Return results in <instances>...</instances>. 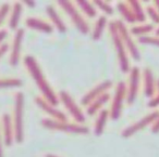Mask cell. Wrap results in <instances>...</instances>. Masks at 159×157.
Returning a JSON list of instances; mask_svg holds the SVG:
<instances>
[{
	"label": "cell",
	"instance_id": "cell-1",
	"mask_svg": "<svg viewBox=\"0 0 159 157\" xmlns=\"http://www.w3.org/2000/svg\"><path fill=\"white\" fill-rule=\"evenodd\" d=\"M24 65L27 68L29 73L31 74L32 78L34 79L36 86L38 87L39 91L43 93L45 100L51 104L52 106H57L59 104V100H58L57 95L53 92V90L51 89L50 85L47 81L46 77L43 74V70H40L39 65H38L37 61L35 57H33L32 55H26L24 57Z\"/></svg>",
	"mask_w": 159,
	"mask_h": 157
},
{
	"label": "cell",
	"instance_id": "cell-2",
	"mask_svg": "<svg viewBox=\"0 0 159 157\" xmlns=\"http://www.w3.org/2000/svg\"><path fill=\"white\" fill-rule=\"evenodd\" d=\"M109 31L111 34V38H112L113 45L117 50L118 59L120 62V67H121L122 73H128L130 70V63H129V57L126 55V49L124 47L123 42H122L121 38H120L119 32H118V27L115 21L109 23Z\"/></svg>",
	"mask_w": 159,
	"mask_h": 157
},
{
	"label": "cell",
	"instance_id": "cell-3",
	"mask_svg": "<svg viewBox=\"0 0 159 157\" xmlns=\"http://www.w3.org/2000/svg\"><path fill=\"white\" fill-rule=\"evenodd\" d=\"M16 107H14V141L22 143L24 139V129H23V112H24V94L18 92L16 94Z\"/></svg>",
	"mask_w": 159,
	"mask_h": 157
},
{
	"label": "cell",
	"instance_id": "cell-4",
	"mask_svg": "<svg viewBox=\"0 0 159 157\" xmlns=\"http://www.w3.org/2000/svg\"><path fill=\"white\" fill-rule=\"evenodd\" d=\"M42 125L47 129L51 130H58L66 133H76V134H87L89 132V128L84 126H80V125L70 124L68 121H60V120L55 119H43Z\"/></svg>",
	"mask_w": 159,
	"mask_h": 157
},
{
	"label": "cell",
	"instance_id": "cell-5",
	"mask_svg": "<svg viewBox=\"0 0 159 157\" xmlns=\"http://www.w3.org/2000/svg\"><path fill=\"white\" fill-rule=\"evenodd\" d=\"M57 2H58V5L66 11V13L70 16L73 24L76 26V28L79 29L81 33L84 34V35L89 34V24H87L86 21L83 19V16L80 14V12L77 11V9L74 7L73 3H71L70 1H66V0H59Z\"/></svg>",
	"mask_w": 159,
	"mask_h": 157
},
{
	"label": "cell",
	"instance_id": "cell-6",
	"mask_svg": "<svg viewBox=\"0 0 159 157\" xmlns=\"http://www.w3.org/2000/svg\"><path fill=\"white\" fill-rule=\"evenodd\" d=\"M116 24H117L120 38H121L125 49L130 52V54L132 55V57L135 61H139V60H141V53H139L137 47L135 46L134 41H133L132 37L130 36V33H129L128 28H126V26L124 25V23L119 20V21H116Z\"/></svg>",
	"mask_w": 159,
	"mask_h": 157
},
{
	"label": "cell",
	"instance_id": "cell-7",
	"mask_svg": "<svg viewBox=\"0 0 159 157\" xmlns=\"http://www.w3.org/2000/svg\"><path fill=\"white\" fill-rule=\"evenodd\" d=\"M126 95V87L125 83L123 81H120L117 85V89H116L115 98L112 101V105H111V109L109 112L110 114V118L113 120L119 119L120 115H121L122 107H123V101Z\"/></svg>",
	"mask_w": 159,
	"mask_h": 157
},
{
	"label": "cell",
	"instance_id": "cell-8",
	"mask_svg": "<svg viewBox=\"0 0 159 157\" xmlns=\"http://www.w3.org/2000/svg\"><path fill=\"white\" fill-rule=\"evenodd\" d=\"M158 117H159V112L158 111H156V112H154V113H150V114H148V115L144 116V117L142 118V119H139V121L134 122V124H132L131 126L126 127V128L122 131L121 137L122 138L132 137L133 134H135L136 132H139V130L144 129L145 127H147L148 125L155 122L157 119H158Z\"/></svg>",
	"mask_w": 159,
	"mask_h": 157
},
{
	"label": "cell",
	"instance_id": "cell-9",
	"mask_svg": "<svg viewBox=\"0 0 159 157\" xmlns=\"http://www.w3.org/2000/svg\"><path fill=\"white\" fill-rule=\"evenodd\" d=\"M59 98L61 100V102L63 103V105L66 106V108L68 109V112L71 114L74 120L80 124L85 122V116L83 114V112L81 111L77 104L74 102V100L72 99V96L68 93L66 91H60L59 92Z\"/></svg>",
	"mask_w": 159,
	"mask_h": 157
},
{
	"label": "cell",
	"instance_id": "cell-10",
	"mask_svg": "<svg viewBox=\"0 0 159 157\" xmlns=\"http://www.w3.org/2000/svg\"><path fill=\"white\" fill-rule=\"evenodd\" d=\"M139 80H141V72L139 67H132L130 74V83H129V88L126 89V100L129 104H132L136 99V95L139 93Z\"/></svg>",
	"mask_w": 159,
	"mask_h": 157
},
{
	"label": "cell",
	"instance_id": "cell-11",
	"mask_svg": "<svg viewBox=\"0 0 159 157\" xmlns=\"http://www.w3.org/2000/svg\"><path fill=\"white\" fill-rule=\"evenodd\" d=\"M112 86V81L111 80H106L100 83L99 85H97L96 87H94L89 92H87L84 96L82 98V105H89L94 100H96L97 98H99L100 95H102L104 93H106V91L109 88Z\"/></svg>",
	"mask_w": 159,
	"mask_h": 157
},
{
	"label": "cell",
	"instance_id": "cell-12",
	"mask_svg": "<svg viewBox=\"0 0 159 157\" xmlns=\"http://www.w3.org/2000/svg\"><path fill=\"white\" fill-rule=\"evenodd\" d=\"M35 103L38 105L39 108H42L43 111L45 112L46 114L50 115L51 117H53L55 120H60V121H68V117L62 113L61 111L57 109L55 106H52L51 104H49L45 99L40 98V96H37L35 99Z\"/></svg>",
	"mask_w": 159,
	"mask_h": 157
},
{
	"label": "cell",
	"instance_id": "cell-13",
	"mask_svg": "<svg viewBox=\"0 0 159 157\" xmlns=\"http://www.w3.org/2000/svg\"><path fill=\"white\" fill-rule=\"evenodd\" d=\"M24 29L19 28L16 33L13 40V46H12V51L11 54H10V64L12 66H16L20 61V53H21V48H22V41L23 37H24Z\"/></svg>",
	"mask_w": 159,
	"mask_h": 157
},
{
	"label": "cell",
	"instance_id": "cell-14",
	"mask_svg": "<svg viewBox=\"0 0 159 157\" xmlns=\"http://www.w3.org/2000/svg\"><path fill=\"white\" fill-rule=\"evenodd\" d=\"M2 126H3V134H5V144L7 146H11L12 142L14 140V128L9 114H3Z\"/></svg>",
	"mask_w": 159,
	"mask_h": 157
},
{
	"label": "cell",
	"instance_id": "cell-15",
	"mask_svg": "<svg viewBox=\"0 0 159 157\" xmlns=\"http://www.w3.org/2000/svg\"><path fill=\"white\" fill-rule=\"evenodd\" d=\"M25 25L31 29H35V31H39L47 34L52 33L53 31L51 25H49L48 23L44 22V21H42L40 19L37 18H29L25 21Z\"/></svg>",
	"mask_w": 159,
	"mask_h": 157
},
{
	"label": "cell",
	"instance_id": "cell-16",
	"mask_svg": "<svg viewBox=\"0 0 159 157\" xmlns=\"http://www.w3.org/2000/svg\"><path fill=\"white\" fill-rule=\"evenodd\" d=\"M144 91L147 98H152L155 93V80L149 68L144 70Z\"/></svg>",
	"mask_w": 159,
	"mask_h": 157
},
{
	"label": "cell",
	"instance_id": "cell-17",
	"mask_svg": "<svg viewBox=\"0 0 159 157\" xmlns=\"http://www.w3.org/2000/svg\"><path fill=\"white\" fill-rule=\"evenodd\" d=\"M46 12H47V14H48L49 18H50L51 22L53 23V25H55L56 28H57L60 33H66V25H64V23L62 22L61 18H60L59 14L57 13V11H56L55 8H53L52 6H47Z\"/></svg>",
	"mask_w": 159,
	"mask_h": 157
},
{
	"label": "cell",
	"instance_id": "cell-18",
	"mask_svg": "<svg viewBox=\"0 0 159 157\" xmlns=\"http://www.w3.org/2000/svg\"><path fill=\"white\" fill-rule=\"evenodd\" d=\"M109 100H110V95H109L108 93H104L102 95H100L99 98L94 100L93 102L89 105V107H87V114H89V116H94L100 108H102V105L108 102Z\"/></svg>",
	"mask_w": 159,
	"mask_h": 157
},
{
	"label": "cell",
	"instance_id": "cell-19",
	"mask_svg": "<svg viewBox=\"0 0 159 157\" xmlns=\"http://www.w3.org/2000/svg\"><path fill=\"white\" fill-rule=\"evenodd\" d=\"M109 116H110V114H109V112L107 111V109H102L99 113V116H98L97 120H96L95 128H94V134H95L96 137H99V135L102 134Z\"/></svg>",
	"mask_w": 159,
	"mask_h": 157
},
{
	"label": "cell",
	"instance_id": "cell-20",
	"mask_svg": "<svg viewBox=\"0 0 159 157\" xmlns=\"http://www.w3.org/2000/svg\"><path fill=\"white\" fill-rule=\"evenodd\" d=\"M22 11H23V7L22 3L20 2H16L13 5V8H12V13L11 16H10L9 20V27L10 29H16L18 28L19 22H20L21 15H22Z\"/></svg>",
	"mask_w": 159,
	"mask_h": 157
},
{
	"label": "cell",
	"instance_id": "cell-21",
	"mask_svg": "<svg viewBox=\"0 0 159 157\" xmlns=\"http://www.w3.org/2000/svg\"><path fill=\"white\" fill-rule=\"evenodd\" d=\"M118 10H119L120 14L123 16V19L126 21L128 23H135L136 22V19L134 16V13H133L132 9L130 8V6L128 3L124 2H119L117 6Z\"/></svg>",
	"mask_w": 159,
	"mask_h": 157
},
{
	"label": "cell",
	"instance_id": "cell-22",
	"mask_svg": "<svg viewBox=\"0 0 159 157\" xmlns=\"http://www.w3.org/2000/svg\"><path fill=\"white\" fill-rule=\"evenodd\" d=\"M128 5L130 6V8L132 9L133 13H134V16L136 19L137 22H145L146 20V16H145V13H144L143 9H142L141 5H139V1L136 0H132V1H128Z\"/></svg>",
	"mask_w": 159,
	"mask_h": 157
},
{
	"label": "cell",
	"instance_id": "cell-23",
	"mask_svg": "<svg viewBox=\"0 0 159 157\" xmlns=\"http://www.w3.org/2000/svg\"><path fill=\"white\" fill-rule=\"evenodd\" d=\"M107 25V19L105 16H99L95 24V28L93 32V39L94 40H99L100 37L102 36V33L105 31V27Z\"/></svg>",
	"mask_w": 159,
	"mask_h": 157
},
{
	"label": "cell",
	"instance_id": "cell-24",
	"mask_svg": "<svg viewBox=\"0 0 159 157\" xmlns=\"http://www.w3.org/2000/svg\"><path fill=\"white\" fill-rule=\"evenodd\" d=\"M76 2H77V6L80 7V9L82 10L89 18H95V16L97 15V11H96L94 6L92 5L91 2L85 1V0H79Z\"/></svg>",
	"mask_w": 159,
	"mask_h": 157
},
{
	"label": "cell",
	"instance_id": "cell-25",
	"mask_svg": "<svg viewBox=\"0 0 159 157\" xmlns=\"http://www.w3.org/2000/svg\"><path fill=\"white\" fill-rule=\"evenodd\" d=\"M23 81L19 78H1L0 79V89L10 87H21Z\"/></svg>",
	"mask_w": 159,
	"mask_h": 157
},
{
	"label": "cell",
	"instance_id": "cell-26",
	"mask_svg": "<svg viewBox=\"0 0 159 157\" xmlns=\"http://www.w3.org/2000/svg\"><path fill=\"white\" fill-rule=\"evenodd\" d=\"M154 29V26L152 24H146V25H142V26H135L131 29V33L133 35H136V36H143L147 33H150V32Z\"/></svg>",
	"mask_w": 159,
	"mask_h": 157
},
{
	"label": "cell",
	"instance_id": "cell-27",
	"mask_svg": "<svg viewBox=\"0 0 159 157\" xmlns=\"http://www.w3.org/2000/svg\"><path fill=\"white\" fill-rule=\"evenodd\" d=\"M139 42L149 46L159 47V37H152V36H142L139 38Z\"/></svg>",
	"mask_w": 159,
	"mask_h": 157
},
{
	"label": "cell",
	"instance_id": "cell-28",
	"mask_svg": "<svg viewBox=\"0 0 159 157\" xmlns=\"http://www.w3.org/2000/svg\"><path fill=\"white\" fill-rule=\"evenodd\" d=\"M95 2V5L97 6L98 8H99L102 11H104L106 14H108V15H111V14L113 13V9L112 7H111L109 3L105 2V1H102V0H95L94 1Z\"/></svg>",
	"mask_w": 159,
	"mask_h": 157
},
{
	"label": "cell",
	"instance_id": "cell-29",
	"mask_svg": "<svg viewBox=\"0 0 159 157\" xmlns=\"http://www.w3.org/2000/svg\"><path fill=\"white\" fill-rule=\"evenodd\" d=\"M10 12V6L8 3H3L0 8V25L5 22L6 18H7L8 13Z\"/></svg>",
	"mask_w": 159,
	"mask_h": 157
},
{
	"label": "cell",
	"instance_id": "cell-30",
	"mask_svg": "<svg viewBox=\"0 0 159 157\" xmlns=\"http://www.w3.org/2000/svg\"><path fill=\"white\" fill-rule=\"evenodd\" d=\"M147 14L152 20V22L156 23V24H159V13L157 12L156 9H154V8H152V7L147 8Z\"/></svg>",
	"mask_w": 159,
	"mask_h": 157
},
{
	"label": "cell",
	"instance_id": "cell-31",
	"mask_svg": "<svg viewBox=\"0 0 159 157\" xmlns=\"http://www.w3.org/2000/svg\"><path fill=\"white\" fill-rule=\"evenodd\" d=\"M159 105V93L157 94V96H155V98H152V100L148 102V106L149 107H156Z\"/></svg>",
	"mask_w": 159,
	"mask_h": 157
},
{
	"label": "cell",
	"instance_id": "cell-32",
	"mask_svg": "<svg viewBox=\"0 0 159 157\" xmlns=\"http://www.w3.org/2000/svg\"><path fill=\"white\" fill-rule=\"evenodd\" d=\"M8 50H9V46H8L7 44L1 45V47H0V57H2L3 55L7 53Z\"/></svg>",
	"mask_w": 159,
	"mask_h": 157
},
{
	"label": "cell",
	"instance_id": "cell-33",
	"mask_svg": "<svg viewBox=\"0 0 159 157\" xmlns=\"http://www.w3.org/2000/svg\"><path fill=\"white\" fill-rule=\"evenodd\" d=\"M8 36V32L6 29H1L0 31V47H1V42L6 39V37Z\"/></svg>",
	"mask_w": 159,
	"mask_h": 157
},
{
	"label": "cell",
	"instance_id": "cell-34",
	"mask_svg": "<svg viewBox=\"0 0 159 157\" xmlns=\"http://www.w3.org/2000/svg\"><path fill=\"white\" fill-rule=\"evenodd\" d=\"M152 133H158L159 132V117H158V119L154 122V125H152Z\"/></svg>",
	"mask_w": 159,
	"mask_h": 157
},
{
	"label": "cell",
	"instance_id": "cell-35",
	"mask_svg": "<svg viewBox=\"0 0 159 157\" xmlns=\"http://www.w3.org/2000/svg\"><path fill=\"white\" fill-rule=\"evenodd\" d=\"M23 2H24L26 6H29V7H31V8H34L36 6L35 1H31V0H25V1H23Z\"/></svg>",
	"mask_w": 159,
	"mask_h": 157
},
{
	"label": "cell",
	"instance_id": "cell-36",
	"mask_svg": "<svg viewBox=\"0 0 159 157\" xmlns=\"http://www.w3.org/2000/svg\"><path fill=\"white\" fill-rule=\"evenodd\" d=\"M0 157H3V146H2V139H1V132H0Z\"/></svg>",
	"mask_w": 159,
	"mask_h": 157
},
{
	"label": "cell",
	"instance_id": "cell-37",
	"mask_svg": "<svg viewBox=\"0 0 159 157\" xmlns=\"http://www.w3.org/2000/svg\"><path fill=\"white\" fill-rule=\"evenodd\" d=\"M155 6H156V8H157V12L159 13V0L158 1H155Z\"/></svg>",
	"mask_w": 159,
	"mask_h": 157
},
{
	"label": "cell",
	"instance_id": "cell-38",
	"mask_svg": "<svg viewBox=\"0 0 159 157\" xmlns=\"http://www.w3.org/2000/svg\"><path fill=\"white\" fill-rule=\"evenodd\" d=\"M46 157H60V156H57V155H53V154H47Z\"/></svg>",
	"mask_w": 159,
	"mask_h": 157
},
{
	"label": "cell",
	"instance_id": "cell-39",
	"mask_svg": "<svg viewBox=\"0 0 159 157\" xmlns=\"http://www.w3.org/2000/svg\"><path fill=\"white\" fill-rule=\"evenodd\" d=\"M157 90H158V92H159V80H158V83H157Z\"/></svg>",
	"mask_w": 159,
	"mask_h": 157
},
{
	"label": "cell",
	"instance_id": "cell-40",
	"mask_svg": "<svg viewBox=\"0 0 159 157\" xmlns=\"http://www.w3.org/2000/svg\"><path fill=\"white\" fill-rule=\"evenodd\" d=\"M156 34H157V36H159V28H158V29H157V31H156Z\"/></svg>",
	"mask_w": 159,
	"mask_h": 157
}]
</instances>
